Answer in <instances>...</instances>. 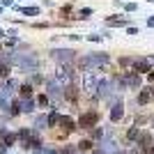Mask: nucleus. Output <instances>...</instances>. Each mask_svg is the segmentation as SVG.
<instances>
[{
    "label": "nucleus",
    "instance_id": "e433bc0d",
    "mask_svg": "<svg viewBox=\"0 0 154 154\" xmlns=\"http://www.w3.org/2000/svg\"><path fill=\"white\" fill-rule=\"evenodd\" d=\"M147 81H152V83H154V69L147 71Z\"/></svg>",
    "mask_w": 154,
    "mask_h": 154
},
{
    "label": "nucleus",
    "instance_id": "c9c22d12",
    "mask_svg": "<svg viewBox=\"0 0 154 154\" xmlns=\"http://www.w3.org/2000/svg\"><path fill=\"white\" fill-rule=\"evenodd\" d=\"M0 154H7V145L2 140H0Z\"/></svg>",
    "mask_w": 154,
    "mask_h": 154
},
{
    "label": "nucleus",
    "instance_id": "f257e3e1",
    "mask_svg": "<svg viewBox=\"0 0 154 154\" xmlns=\"http://www.w3.org/2000/svg\"><path fill=\"white\" fill-rule=\"evenodd\" d=\"M2 60L9 62V64H16L21 71H35L39 67V60H37L35 53H9Z\"/></svg>",
    "mask_w": 154,
    "mask_h": 154
},
{
    "label": "nucleus",
    "instance_id": "a19ab883",
    "mask_svg": "<svg viewBox=\"0 0 154 154\" xmlns=\"http://www.w3.org/2000/svg\"><path fill=\"white\" fill-rule=\"evenodd\" d=\"M92 154H106L103 149H92Z\"/></svg>",
    "mask_w": 154,
    "mask_h": 154
},
{
    "label": "nucleus",
    "instance_id": "a18cd8bd",
    "mask_svg": "<svg viewBox=\"0 0 154 154\" xmlns=\"http://www.w3.org/2000/svg\"><path fill=\"white\" fill-rule=\"evenodd\" d=\"M147 2H154V0H147Z\"/></svg>",
    "mask_w": 154,
    "mask_h": 154
},
{
    "label": "nucleus",
    "instance_id": "4c0bfd02",
    "mask_svg": "<svg viewBox=\"0 0 154 154\" xmlns=\"http://www.w3.org/2000/svg\"><path fill=\"white\" fill-rule=\"evenodd\" d=\"M147 28H154V14H152V16L147 19Z\"/></svg>",
    "mask_w": 154,
    "mask_h": 154
},
{
    "label": "nucleus",
    "instance_id": "ea45409f",
    "mask_svg": "<svg viewBox=\"0 0 154 154\" xmlns=\"http://www.w3.org/2000/svg\"><path fill=\"white\" fill-rule=\"evenodd\" d=\"M149 99L154 101V88H149Z\"/></svg>",
    "mask_w": 154,
    "mask_h": 154
},
{
    "label": "nucleus",
    "instance_id": "20e7f679",
    "mask_svg": "<svg viewBox=\"0 0 154 154\" xmlns=\"http://www.w3.org/2000/svg\"><path fill=\"white\" fill-rule=\"evenodd\" d=\"M152 134H147V131H140L138 134V138H136V143H138V147H140L143 154H154V145H152Z\"/></svg>",
    "mask_w": 154,
    "mask_h": 154
},
{
    "label": "nucleus",
    "instance_id": "cd10ccee",
    "mask_svg": "<svg viewBox=\"0 0 154 154\" xmlns=\"http://www.w3.org/2000/svg\"><path fill=\"white\" fill-rule=\"evenodd\" d=\"M37 103L42 106V108H46V106H48V97H46V94H39L37 97Z\"/></svg>",
    "mask_w": 154,
    "mask_h": 154
},
{
    "label": "nucleus",
    "instance_id": "a878e982",
    "mask_svg": "<svg viewBox=\"0 0 154 154\" xmlns=\"http://www.w3.org/2000/svg\"><path fill=\"white\" fill-rule=\"evenodd\" d=\"M138 134H140V131H138L136 127H131V129L127 131V140H136V138H138Z\"/></svg>",
    "mask_w": 154,
    "mask_h": 154
},
{
    "label": "nucleus",
    "instance_id": "ddd939ff",
    "mask_svg": "<svg viewBox=\"0 0 154 154\" xmlns=\"http://www.w3.org/2000/svg\"><path fill=\"white\" fill-rule=\"evenodd\" d=\"M58 127H62V129H64V134H69V131H76V129H78V124L74 122V120H71L69 115H62V120H60V124H58Z\"/></svg>",
    "mask_w": 154,
    "mask_h": 154
},
{
    "label": "nucleus",
    "instance_id": "473e14b6",
    "mask_svg": "<svg viewBox=\"0 0 154 154\" xmlns=\"http://www.w3.org/2000/svg\"><path fill=\"white\" fill-rule=\"evenodd\" d=\"M30 81H32V83H42V81H44V78L39 76V74H35V76H32V78H30Z\"/></svg>",
    "mask_w": 154,
    "mask_h": 154
},
{
    "label": "nucleus",
    "instance_id": "412c9836",
    "mask_svg": "<svg viewBox=\"0 0 154 154\" xmlns=\"http://www.w3.org/2000/svg\"><path fill=\"white\" fill-rule=\"evenodd\" d=\"M60 120H62V115H60V113H51V115H46V122H48V127H58Z\"/></svg>",
    "mask_w": 154,
    "mask_h": 154
},
{
    "label": "nucleus",
    "instance_id": "6ab92c4d",
    "mask_svg": "<svg viewBox=\"0 0 154 154\" xmlns=\"http://www.w3.org/2000/svg\"><path fill=\"white\" fill-rule=\"evenodd\" d=\"M16 140H19V136L12 134V131H5V134H2V143H5L7 147H9V145H14Z\"/></svg>",
    "mask_w": 154,
    "mask_h": 154
},
{
    "label": "nucleus",
    "instance_id": "1a4fd4ad",
    "mask_svg": "<svg viewBox=\"0 0 154 154\" xmlns=\"http://www.w3.org/2000/svg\"><path fill=\"white\" fill-rule=\"evenodd\" d=\"M88 62H90V67H103V64L110 62V55L108 53H90Z\"/></svg>",
    "mask_w": 154,
    "mask_h": 154
},
{
    "label": "nucleus",
    "instance_id": "dca6fc26",
    "mask_svg": "<svg viewBox=\"0 0 154 154\" xmlns=\"http://www.w3.org/2000/svg\"><path fill=\"white\" fill-rule=\"evenodd\" d=\"M16 90H19V81H14V78H5V88H2V92H7V94L12 97Z\"/></svg>",
    "mask_w": 154,
    "mask_h": 154
},
{
    "label": "nucleus",
    "instance_id": "4468645a",
    "mask_svg": "<svg viewBox=\"0 0 154 154\" xmlns=\"http://www.w3.org/2000/svg\"><path fill=\"white\" fill-rule=\"evenodd\" d=\"M106 23H108L110 28H127V26H129V19H127V16H124V19H122V16L110 19V16H108V19H106Z\"/></svg>",
    "mask_w": 154,
    "mask_h": 154
},
{
    "label": "nucleus",
    "instance_id": "7c9ffc66",
    "mask_svg": "<svg viewBox=\"0 0 154 154\" xmlns=\"http://www.w3.org/2000/svg\"><path fill=\"white\" fill-rule=\"evenodd\" d=\"M127 32H129V35H138V28H134V26H127Z\"/></svg>",
    "mask_w": 154,
    "mask_h": 154
},
{
    "label": "nucleus",
    "instance_id": "c85d7f7f",
    "mask_svg": "<svg viewBox=\"0 0 154 154\" xmlns=\"http://www.w3.org/2000/svg\"><path fill=\"white\" fill-rule=\"evenodd\" d=\"M124 9H127V12H136V9H138V5H136V2H127V5H124Z\"/></svg>",
    "mask_w": 154,
    "mask_h": 154
},
{
    "label": "nucleus",
    "instance_id": "bb28decb",
    "mask_svg": "<svg viewBox=\"0 0 154 154\" xmlns=\"http://www.w3.org/2000/svg\"><path fill=\"white\" fill-rule=\"evenodd\" d=\"M92 145H94V143H92L90 138H85V140L78 143V147H81V149H92Z\"/></svg>",
    "mask_w": 154,
    "mask_h": 154
},
{
    "label": "nucleus",
    "instance_id": "a211bd4d",
    "mask_svg": "<svg viewBox=\"0 0 154 154\" xmlns=\"http://www.w3.org/2000/svg\"><path fill=\"white\" fill-rule=\"evenodd\" d=\"M16 12L26 14V16H39V7H19L16 5Z\"/></svg>",
    "mask_w": 154,
    "mask_h": 154
},
{
    "label": "nucleus",
    "instance_id": "79ce46f5",
    "mask_svg": "<svg viewBox=\"0 0 154 154\" xmlns=\"http://www.w3.org/2000/svg\"><path fill=\"white\" fill-rule=\"evenodd\" d=\"M147 60H149V62H154V55H149V58H147Z\"/></svg>",
    "mask_w": 154,
    "mask_h": 154
},
{
    "label": "nucleus",
    "instance_id": "37998d69",
    "mask_svg": "<svg viewBox=\"0 0 154 154\" xmlns=\"http://www.w3.org/2000/svg\"><path fill=\"white\" fill-rule=\"evenodd\" d=\"M0 37H5V30H0Z\"/></svg>",
    "mask_w": 154,
    "mask_h": 154
},
{
    "label": "nucleus",
    "instance_id": "2f4dec72",
    "mask_svg": "<svg viewBox=\"0 0 154 154\" xmlns=\"http://www.w3.org/2000/svg\"><path fill=\"white\" fill-rule=\"evenodd\" d=\"M120 64H122V67H129V64H131V58H122V60H120Z\"/></svg>",
    "mask_w": 154,
    "mask_h": 154
},
{
    "label": "nucleus",
    "instance_id": "49530a36",
    "mask_svg": "<svg viewBox=\"0 0 154 154\" xmlns=\"http://www.w3.org/2000/svg\"><path fill=\"white\" fill-rule=\"evenodd\" d=\"M0 48H2V46H0Z\"/></svg>",
    "mask_w": 154,
    "mask_h": 154
},
{
    "label": "nucleus",
    "instance_id": "6e6552de",
    "mask_svg": "<svg viewBox=\"0 0 154 154\" xmlns=\"http://www.w3.org/2000/svg\"><path fill=\"white\" fill-rule=\"evenodd\" d=\"M124 115V103L122 99H113V106H110V122H120Z\"/></svg>",
    "mask_w": 154,
    "mask_h": 154
},
{
    "label": "nucleus",
    "instance_id": "393cba45",
    "mask_svg": "<svg viewBox=\"0 0 154 154\" xmlns=\"http://www.w3.org/2000/svg\"><path fill=\"white\" fill-rule=\"evenodd\" d=\"M35 127H37V129H46V127H48V122H46V115H39L37 120H35Z\"/></svg>",
    "mask_w": 154,
    "mask_h": 154
},
{
    "label": "nucleus",
    "instance_id": "f03ea898",
    "mask_svg": "<svg viewBox=\"0 0 154 154\" xmlns=\"http://www.w3.org/2000/svg\"><path fill=\"white\" fill-rule=\"evenodd\" d=\"M51 58L60 64H71L76 60V51H71V48H53L51 51Z\"/></svg>",
    "mask_w": 154,
    "mask_h": 154
},
{
    "label": "nucleus",
    "instance_id": "2eb2a0df",
    "mask_svg": "<svg viewBox=\"0 0 154 154\" xmlns=\"http://www.w3.org/2000/svg\"><path fill=\"white\" fill-rule=\"evenodd\" d=\"M124 81H127V88H140V74H136V71L127 74Z\"/></svg>",
    "mask_w": 154,
    "mask_h": 154
},
{
    "label": "nucleus",
    "instance_id": "423d86ee",
    "mask_svg": "<svg viewBox=\"0 0 154 154\" xmlns=\"http://www.w3.org/2000/svg\"><path fill=\"white\" fill-rule=\"evenodd\" d=\"M99 122V113H94V110H88V113H83V115L78 117V129H92L94 124Z\"/></svg>",
    "mask_w": 154,
    "mask_h": 154
},
{
    "label": "nucleus",
    "instance_id": "f3484780",
    "mask_svg": "<svg viewBox=\"0 0 154 154\" xmlns=\"http://www.w3.org/2000/svg\"><path fill=\"white\" fill-rule=\"evenodd\" d=\"M19 108H21V113H32V110H35V101H32V97H30V99L19 101Z\"/></svg>",
    "mask_w": 154,
    "mask_h": 154
},
{
    "label": "nucleus",
    "instance_id": "58836bf2",
    "mask_svg": "<svg viewBox=\"0 0 154 154\" xmlns=\"http://www.w3.org/2000/svg\"><path fill=\"white\" fill-rule=\"evenodd\" d=\"M0 5H2V7H9V5H14V0H2Z\"/></svg>",
    "mask_w": 154,
    "mask_h": 154
},
{
    "label": "nucleus",
    "instance_id": "c756f323",
    "mask_svg": "<svg viewBox=\"0 0 154 154\" xmlns=\"http://www.w3.org/2000/svg\"><path fill=\"white\" fill-rule=\"evenodd\" d=\"M90 14H92V9H90V7H85V9H81V19H88Z\"/></svg>",
    "mask_w": 154,
    "mask_h": 154
},
{
    "label": "nucleus",
    "instance_id": "0eeeda50",
    "mask_svg": "<svg viewBox=\"0 0 154 154\" xmlns=\"http://www.w3.org/2000/svg\"><path fill=\"white\" fill-rule=\"evenodd\" d=\"M46 97H51V99H62V85H60L55 78H48V81H46Z\"/></svg>",
    "mask_w": 154,
    "mask_h": 154
},
{
    "label": "nucleus",
    "instance_id": "5701e85b",
    "mask_svg": "<svg viewBox=\"0 0 154 154\" xmlns=\"http://www.w3.org/2000/svg\"><path fill=\"white\" fill-rule=\"evenodd\" d=\"M147 101H149V88H143L140 94H138V103H140V106H145Z\"/></svg>",
    "mask_w": 154,
    "mask_h": 154
},
{
    "label": "nucleus",
    "instance_id": "7ed1b4c3",
    "mask_svg": "<svg viewBox=\"0 0 154 154\" xmlns=\"http://www.w3.org/2000/svg\"><path fill=\"white\" fill-rule=\"evenodd\" d=\"M74 76H76V71L71 69L69 64H62V69H60L58 74H55V81H58V83L62 85V88H67V85H71V83H74Z\"/></svg>",
    "mask_w": 154,
    "mask_h": 154
},
{
    "label": "nucleus",
    "instance_id": "4be33fe9",
    "mask_svg": "<svg viewBox=\"0 0 154 154\" xmlns=\"http://www.w3.org/2000/svg\"><path fill=\"white\" fill-rule=\"evenodd\" d=\"M9 103H12V101H9V94L0 90V110H7V108H9Z\"/></svg>",
    "mask_w": 154,
    "mask_h": 154
},
{
    "label": "nucleus",
    "instance_id": "f704fd0d",
    "mask_svg": "<svg viewBox=\"0 0 154 154\" xmlns=\"http://www.w3.org/2000/svg\"><path fill=\"white\" fill-rule=\"evenodd\" d=\"M88 39H90V42H99V39H101V35H88Z\"/></svg>",
    "mask_w": 154,
    "mask_h": 154
},
{
    "label": "nucleus",
    "instance_id": "aec40b11",
    "mask_svg": "<svg viewBox=\"0 0 154 154\" xmlns=\"http://www.w3.org/2000/svg\"><path fill=\"white\" fill-rule=\"evenodd\" d=\"M19 94L23 97V99H30V97H32V83L21 85V88H19Z\"/></svg>",
    "mask_w": 154,
    "mask_h": 154
},
{
    "label": "nucleus",
    "instance_id": "f8f14e48",
    "mask_svg": "<svg viewBox=\"0 0 154 154\" xmlns=\"http://www.w3.org/2000/svg\"><path fill=\"white\" fill-rule=\"evenodd\" d=\"M131 67H134L136 74H147L152 67H149V60L147 58H138V60H131Z\"/></svg>",
    "mask_w": 154,
    "mask_h": 154
},
{
    "label": "nucleus",
    "instance_id": "9b49d317",
    "mask_svg": "<svg viewBox=\"0 0 154 154\" xmlns=\"http://www.w3.org/2000/svg\"><path fill=\"white\" fill-rule=\"evenodd\" d=\"M113 90H115L113 81H99V85H97V94L103 97V99H108V97L113 94Z\"/></svg>",
    "mask_w": 154,
    "mask_h": 154
},
{
    "label": "nucleus",
    "instance_id": "72a5a7b5",
    "mask_svg": "<svg viewBox=\"0 0 154 154\" xmlns=\"http://www.w3.org/2000/svg\"><path fill=\"white\" fill-rule=\"evenodd\" d=\"M92 136H94V138H101L103 131H101V129H94V131H92Z\"/></svg>",
    "mask_w": 154,
    "mask_h": 154
},
{
    "label": "nucleus",
    "instance_id": "c03bdc74",
    "mask_svg": "<svg viewBox=\"0 0 154 154\" xmlns=\"http://www.w3.org/2000/svg\"><path fill=\"white\" fill-rule=\"evenodd\" d=\"M0 14H2V5H0Z\"/></svg>",
    "mask_w": 154,
    "mask_h": 154
},
{
    "label": "nucleus",
    "instance_id": "39448f33",
    "mask_svg": "<svg viewBox=\"0 0 154 154\" xmlns=\"http://www.w3.org/2000/svg\"><path fill=\"white\" fill-rule=\"evenodd\" d=\"M97 85H99V78H97V71H85L83 74V90L90 92V94H97Z\"/></svg>",
    "mask_w": 154,
    "mask_h": 154
},
{
    "label": "nucleus",
    "instance_id": "b1692460",
    "mask_svg": "<svg viewBox=\"0 0 154 154\" xmlns=\"http://www.w3.org/2000/svg\"><path fill=\"white\" fill-rule=\"evenodd\" d=\"M9 67H12L9 62L0 60V78H9Z\"/></svg>",
    "mask_w": 154,
    "mask_h": 154
},
{
    "label": "nucleus",
    "instance_id": "9d476101",
    "mask_svg": "<svg viewBox=\"0 0 154 154\" xmlns=\"http://www.w3.org/2000/svg\"><path fill=\"white\" fill-rule=\"evenodd\" d=\"M62 97H64L69 103H74V106H76V103H78V88H76V83H71V85H67V88H62Z\"/></svg>",
    "mask_w": 154,
    "mask_h": 154
}]
</instances>
